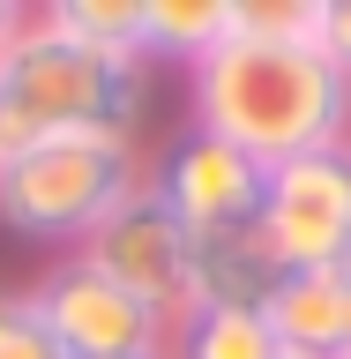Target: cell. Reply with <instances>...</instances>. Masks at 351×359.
<instances>
[{
    "label": "cell",
    "instance_id": "obj_1",
    "mask_svg": "<svg viewBox=\"0 0 351 359\" xmlns=\"http://www.w3.org/2000/svg\"><path fill=\"white\" fill-rule=\"evenodd\" d=\"M187 128L224 135L269 172L284 157L351 142V75H336L314 45L224 38L187 67Z\"/></svg>",
    "mask_w": 351,
    "mask_h": 359
},
{
    "label": "cell",
    "instance_id": "obj_2",
    "mask_svg": "<svg viewBox=\"0 0 351 359\" xmlns=\"http://www.w3.org/2000/svg\"><path fill=\"white\" fill-rule=\"evenodd\" d=\"M135 120H142V60L97 53L45 8H30V22L0 53V157H22L53 135L135 142Z\"/></svg>",
    "mask_w": 351,
    "mask_h": 359
},
{
    "label": "cell",
    "instance_id": "obj_3",
    "mask_svg": "<svg viewBox=\"0 0 351 359\" xmlns=\"http://www.w3.org/2000/svg\"><path fill=\"white\" fill-rule=\"evenodd\" d=\"M142 187V157L120 135H53L22 157H0V224L38 247H83Z\"/></svg>",
    "mask_w": 351,
    "mask_h": 359
},
{
    "label": "cell",
    "instance_id": "obj_4",
    "mask_svg": "<svg viewBox=\"0 0 351 359\" xmlns=\"http://www.w3.org/2000/svg\"><path fill=\"white\" fill-rule=\"evenodd\" d=\"M254 224L269 232V247L291 277L299 269H351V142L269 165Z\"/></svg>",
    "mask_w": 351,
    "mask_h": 359
},
{
    "label": "cell",
    "instance_id": "obj_5",
    "mask_svg": "<svg viewBox=\"0 0 351 359\" xmlns=\"http://www.w3.org/2000/svg\"><path fill=\"white\" fill-rule=\"evenodd\" d=\"M187 240H195V232H187V224H179L172 210L157 202V187L142 180V187H135V195L120 202V210H112V217L97 224V232H90L75 255H83L90 269H105V277L128 292V299H142L157 322H172V330H179V322L195 314V285H187Z\"/></svg>",
    "mask_w": 351,
    "mask_h": 359
},
{
    "label": "cell",
    "instance_id": "obj_6",
    "mask_svg": "<svg viewBox=\"0 0 351 359\" xmlns=\"http://www.w3.org/2000/svg\"><path fill=\"white\" fill-rule=\"evenodd\" d=\"M30 307L53 330L67 359H135V352H172V322H157L142 299L112 285L105 269H90L83 255H60L30 285Z\"/></svg>",
    "mask_w": 351,
    "mask_h": 359
},
{
    "label": "cell",
    "instance_id": "obj_7",
    "mask_svg": "<svg viewBox=\"0 0 351 359\" xmlns=\"http://www.w3.org/2000/svg\"><path fill=\"white\" fill-rule=\"evenodd\" d=\"M142 180L157 187V202H165L187 232H217V224H254L262 217V180L269 172L247 150H232L224 135L179 128Z\"/></svg>",
    "mask_w": 351,
    "mask_h": 359
},
{
    "label": "cell",
    "instance_id": "obj_8",
    "mask_svg": "<svg viewBox=\"0 0 351 359\" xmlns=\"http://www.w3.org/2000/svg\"><path fill=\"white\" fill-rule=\"evenodd\" d=\"M291 269L277 262L262 224H217L187 240V285H195V314L202 307H232V314H269V299L284 292Z\"/></svg>",
    "mask_w": 351,
    "mask_h": 359
},
{
    "label": "cell",
    "instance_id": "obj_9",
    "mask_svg": "<svg viewBox=\"0 0 351 359\" xmlns=\"http://www.w3.org/2000/svg\"><path fill=\"white\" fill-rule=\"evenodd\" d=\"M269 330L299 359H351V269H299L269 299Z\"/></svg>",
    "mask_w": 351,
    "mask_h": 359
},
{
    "label": "cell",
    "instance_id": "obj_10",
    "mask_svg": "<svg viewBox=\"0 0 351 359\" xmlns=\"http://www.w3.org/2000/svg\"><path fill=\"white\" fill-rule=\"evenodd\" d=\"M232 38V0H142L135 22V60H172L195 67Z\"/></svg>",
    "mask_w": 351,
    "mask_h": 359
},
{
    "label": "cell",
    "instance_id": "obj_11",
    "mask_svg": "<svg viewBox=\"0 0 351 359\" xmlns=\"http://www.w3.org/2000/svg\"><path fill=\"white\" fill-rule=\"evenodd\" d=\"M172 359H284L269 314H232V307H202L172 330Z\"/></svg>",
    "mask_w": 351,
    "mask_h": 359
},
{
    "label": "cell",
    "instance_id": "obj_12",
    "mask_svg": "<svg viewBox=\"0 0 351 359\" xmlns=\"http://www.w3.org/2000/svg\"><path fill=\"white\" fill-rule=\"evenodd\" d=\"M45 15L60 22V30H75L83 45H97V53H128V60H135V22H142V0H53Z\"/></svg>",
    "mask_w": 351,
    "mask_h": 359
},
{
    "label": "cell",
    "instance_id": "obj_13",
    "mask_svg": "<svg viewBox=\"0 0 351 359\" xmlns=\"http://www.w3.org/2000/svg\"><path fill=\"white\" fill-rule=\"evenodd\" d=\"M322 0H232V38L254 45H314Z\"/></svg>",
    "mask_w": 351,
    "mask_h": 359
},
{
    "label": "cell",
    "instance_id": "obj_14",
    "mask_svg": "<svg viewBox=\"0 0 351 359\" xmlns=\"http://www.w3.org/2000/svg\"><path fill=\"white\" fill-rule=\"evenodd\" d=\"M0 359H67L53 344V330L38 322L30 292H0Z\"/></svg>",
    "mask_w": 351,
    "mask_h": 359
},
{
    "label": "cell",
    "instance_id": "obj_15",
    "mask_svg": "<svg viewBox=\"0 0 351 359\" xmlns=\"http://www.w3.org/2000/svg\"><path fill=\"white\" fill-rule=\"evenodd\" d=\"M314 53L351 75V0H322V15H314Z\"/></svg>",
    "mask_w": 351,
    "mask_h": 359
},
{
    "label": "cell",
    "instance_id": "obj_16",
    "mask_svg": "<svg viewBox=\"0 0 351 359\" xmlns=\"http://www.w3.org/2000/svg\"><path fill=\"white\" fill-rule=\"evenodd\" d=\"M22 22H30V8H22V0H0V53H8V38H15Z\"/></svg>",
    "mask_w": 351,
    "mask_h": 359
},
{
    "label": "cell",
    "instance_id": "obj_17",
    "mask_svg": "<svg viewBox=\"0 0 351 359\" xmlns=\"http://www.w3.org/2000/svg\"><path fill=\"white\" fill-rule=\"evenodd\" d=\"M135 359H172V352H135Z\"/></svg>",
    "mask_w": 351,
    "mask_h": 359
},
{
    "label": "cell",
    "instance_id": "obj_18",
    "mask_svg": "<svg viewBox=\"0 0 351 359\" xmlns=\"http://www.w3.org/2000/svg\"><path fill=\"white\" fill-rule=\"evenodd\" d=\"M284 359H299V352H284Z\"/></svg>",
    "mask_w": 351,
    "mask_h": 359
}]
</instances>
